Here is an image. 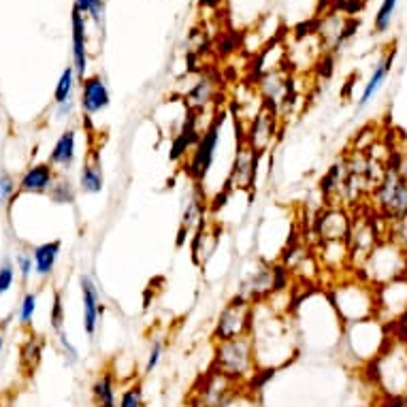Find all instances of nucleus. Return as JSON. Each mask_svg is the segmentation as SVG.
Listing matches in <instances>:
<instances>
[{
	"label": "nucleus",
	"instance_id": "nucleus-1",
	"mask_svg": "<svg viewBox=\"0 0 407 407\" xmlns=\"http://www.w3.org/2000/svg\"><path fill=\"white\" fill-rule=\"evenodd\" d=\"M252 344L258 373H273L280 367L292 363L299 354L301 337L296 327L284 313L273 311L267 301L254 303L252 320Z\"/></svg>",
	"mask_w": 407,
	"mask_h": 407
},
{
	"label": "nucleus",
	"instance_id": "nucleus-2",
	"mask_svg": "<svg viewBox=\"0 0 407 407\" xmlns=\"http://www.w3.org/2000/svg\"><path fill=\"white\" fill-rule=\"evenodd\" d=\"M327 294L344 327L369 318H377V288H373L358 275L335 282L327 290Z\"/></svg>",
	"mask_w": 407,
	"mask_h": 407
},
{
	"label": "nucleus",
	"instance_id": "nucleus-3",
	"mask_svg": "<svg viewBox=\"0 0 407 407\" xmlns=\"http://www.w3.org/2000/svg\"><path fill=\"white\" fill-rule=\"evenodd\" d=\"M384 399H407V342L394 331L384 352L367 367Z\"/></svg>",
	"mask_w": 407,
	"mask_h": 407
},
{
	"label": "nucleus",
	"instance_id": "nucleus-4",
	"mask_svg": "<svg viewBox=\"0 0 407 407\" xmlns=\"http://www.w3.org/2000/svg\"><path fill=\"white\" fill-rule=\"evenodd\" d=\"M356 275L373 288L403 280L407 277V250L392 237H386L356 269Z\"/></svg>",
	"mask_w": 407,
	"mask_h": 407
},
{
	"label": "nucleus",
	"instance_id": "nucleus-5",
	"mask_svg": "<svg viewBox=\"0 0 407 407\" xmlns=\"http://www.w3.org/2000/svg\"><path fill=\"white\" fill-rule=\"evenodd\" d=\"M392 335H394V329L388 327L386 322H382L380 318H369L363 322L346 324L342 339L348 350V356L369 367L384 352Z\"/></svg>",
	"mask_w": 407,
	"mask_h": 407
},
{
	"label": "nucleus",
	"instance_id": "nucleus-6",
	"mask_svg": "<svg viewBox=\"0 0 407 407\" xmlns=\"http://www.w3.org/2000/svg\"><path fill=\"white\" fill-rule=\"evenodd\" d=\"M213 371L226 375L228 380L237 382L239 386L254 384V377L258 375V367H256L252 337L246 335V337H239L232 342L215 344Z\"/></svg>",
	"mask_w": 407,
	"mask_h": 407
},
{
	"label": "nucleus",
	"instance_id": "nucleus-7",
	"mask_svg": "<svg viewBox=\"0 0 407 407\" xmlns=\"http://www.w3.org/2000/svg\"><path fill=\"white\" fill-rule=\"evenodd\" d=\"M375 201L377 215L386 220V224L401 222L407 218V182L399 173L396 165H388L384 177L371 192Z\"/></svg>",
	"mask_w": 407,
	"mask_h": 407
},
{
	"label": "nucleus",
	"instance_id": "nucleus-8",
	"mask_svg": "<svg viewBox=\"0 0 407 407\" xmlns=\"http://www.w3.org/2000/svg\"><path fill=\"white\" fill-rule=\"evenodd\" d=\"M252 320H254V303L246 296H232L215 318L211 339L215 344L232 342L239 337H246L252 333Z\"/></svg>",
	"mask_w": 407,
	"mask_h": 407
},
{
	"label": "nucleus",
	"instance_id": "nucleus-9",
	"mask_svg": "<svg viewBox=\"0 0 407 407\" xmlns=\"http://www.w3.org/2000/svg\"><path fill=\"white\" fill-rule=\"evenodd\" d=\"M258 165L261 156L243 141V137L237 141L234 156L228 167V175L224 182L222 192H254L256 188V177H258Z\"/></svg>",
	"mask_w": 407,
	"mask_h": 407
},
{
	"label": "nucleus",
	"instance_id": "nucleus-10",
	"mask_svg": "<svg viewBox=\"0 0 407 407\" xmlns=\"http://www.w3.org/2000/svg\"><path fill=\"white\" fill-rule=\"evenodd\" d=\"M224 115L220 118H213L209 122V126L203 130V134L199 137L194 149H192V156H190V162H188V175L194 180V182H205L213 162H215V154H218V145L222 141V124H224Z\"/></svg>",
	"mask_w": 407,
	"mask_h": 407
},
{
	"label": "nucleus",
	"instance_id": "nucleus-11",
	"mask_svg": "<svg viewBox=\"0 0 407 407\" xmlns=\"http://www.w3.org/2000/svg\"><path fill=\"white\" fill-rule=\"evenodd\" d=\"M277 137H280V113L269 107H261V111H256V115L250 120L246 132H243V141H246L261 158L267 151H271Z\"/></svg>",
	"mask_w": 407,
	"mask_h": 407
},
{
	"label": "nucleus",
	"instance_id": "nucleus-12",
	"mask_svg": "<svg viewBox=\"0 0 407 407\" xmlns=\"http://www.w3.org/2000/svg\"><path fill=\"white\" fill-rule=\"evenodd\" d=\"M407 315V277L377 288V318L388 327H399Z\"/></svg>",
	"mask_w": 407,
	"mask_h": 407
},
{
	"label": "nucleus",
	"instance_id": "nucleus-13",
	"mask_svg": "<svg viewBox=\"0 0 407 407\" xmlns=\"http://www.w3.org/2000/svg\"><path fill=\"white\" fill-rule=\"evenodd\" d=\"M352 222L354 220L346 207H327L315 215V222H313L315 237L320 243H329V241L348 243L352 232Z\"/></svg>",
	"mask_w": 407,
	"mask_h": 407
},
{
	"label": "nucleus",
	"instance_id": "nucleus-14",
	"mask_svg": "<svg viewBox=\"0 0 407 407\" xmlns=\"http://www.w3.org/2000/svg\"><path fill=\"white\" fill-rule=\"evenodd\" d=\"M220 222L213 218H205V222L192 232L190 237V256L196 267H205L207 261L215 254V248L220 243Z\"/></svg>",
	"mask_w": 407,
	"mask_h": 407
},
{
	"label": "nucleus",
	"instance_id": "nucleus-15",
	"mask_svg": "<svg viewBox=\"0 0 407 407\" xmlns=\"http://www.w3.org/2000/svg\"><path fill=\"white\" fill-rule=\"evenodd\" d=\"M79 286H81V305H84V331L90 339H94L101 327L103 309H105L101 290L90 275H81Z\"/></svg>",
	"mask_w": 407,
	"mask_h": 407
},
{
	"label": "nucleus",
	"instance_id": "nucleus-16",
	"mask_svg": "<svg viewBox=\"0 0 407 407\" xmlns=\"http://www.w3.org/2000/svg\"><path fill=\"white\" fill-rule=\"evenodd\" d=\"M109 103H111V94H109V88L101 75H92V77H86L84 81H81L79 105L88 118L105 111L109 107Z\"/></svg>",
	"mask_w": 407,
	"mask_h": 407
},
{
	"label": "nucleus",
	"instance_id": "nucleus-17",
	"mask_svg": "<svg viewBox=\"0 0 407 407\" xmlns=\"http://www.w3.org/2000/svg\"><path fill=\"white\" fill-rule=\"evenodd\" d=\"M70 24H73V68L77 79L84 81L88 70V39H86V18L77 7H73Z\"/></svg>",
	"mask_w": 407,
	"mask_h": 407
},
{
	"label": "nucleus",
	"instance_id": "nucleus-18",
	"mask_svg": "<svg viewBox=\"0 0 407 407\" xmlns=\"http://www.w3.org/2000/svg\"><path fill=\"white\" fill-rule=\"evenodd\" d=\"M56 182V171L49 162H39L32 165L18 184V196L20 194H45L51 190Z\"/></svg>",
	"mask_w": 407,
	"mask_h": 407
},
{
	"label": "nucleus",
	"instance_id": "nucleus-19",
	"mask_svg": "<svg viewBox=\"0 0 407 407\" xmlns=\"http://www.w3.org/2000/svg\"><path fill=\"white\" fill-rule=\"evenodd\" d=\"M105 188L103 160L96 149H92L79 171V190L84 194H101Z\"/></svg>",
	"mask_w": 407,
	"mask_h": 407
},
{
	"label": "nucleus",
	"instance_id": "nucleus-20",
	"mask_svg": "<svg viewBox=\"0 0 407 407\" xmlns=\"http://www.w3.org/2000/svg\"><path fill=\"white\" fill-rule=\"evenodd\" d=\"M207 207H209V205H207L205 196H201V194H194V196L186 203L184 213H182V222H180V239H177L180 246H182L186 239H190L192 232L205 222V218H207Z\"/></svg>",
	"mask_w": 407,
	"mask_h": 407
},
{
	"label": "nucleus",
	"instance_id": "nucleus-21",
	"mask_svg": "<svg viewBox=\"0 0 407 407\" xmlns=\"http://www.w3.org/2000/svg\"><path fill=\"white\" fill-rule=\"evenodd\" d=\"M75 156H77V132L75 128H68L58 137L47 162L51 167H58L60 171H68L75 165Z\"/></svg>",
	"mask_w": 407,
	"mask_h": 407
},
{
	"label": "nucleus",
	"instance_id": "nucleus-22",
	"mask_svg": "<svg viewBox=\"0 0 407 407\" xmlns=\"http://www.w3.org/2000/svg\"><path fill=\"white\" fill-rule=\"evenodd\" d=\"M320 265L329 271L350 269V250L346 241L320 243Z\"/></svg>",
	"mask_w": 407,
	"mask_h": 407
},
{
	"label": "nucleus",
	"instance_id": "nucleus-23",
	"mask_svg": "<svg viewBox=\"0 0 407 407\" xmlns=\"http://www.w3.org/2000/svg\"><path fill=\"white\" fill-rule=\"evenodd\" d=\"M392 58H394V49H392L390 54H386V56H384V60H380V62L375 64V68H373V73H371L369 81H367L365 88H363V92H361V99H358V109H365V107L373 101V96L380 92L382 84H384L386 77H388V73H390Z\"/></svg>",
	"mask_w": 407,
	"mask_h": 407
},
{
	"label": "nucleus",
	"instance_id": "nucleus-24",
	"mask_svg": "<svg viewBox=\"0 0 407 407\" xmlns=\"http://www.w3.org/2000/svg\"><path fill=\"white\" fill-rule=\"evenodd\" d=\"M60 248H62V241L56 239V241H47V243H41L32 250V258H35V273L39 277H49L56 263H58V256H60Z\"/></svg>",
	"mask_w": 407,
	"mask_h": 407
},
{
	"label": "nucleus",
	"instance_id": "nucleus-25",
	"mask_svg": "<svg viewBox=\"0 0 407 407\" xmlns=\"http://www.w3.org/2000/svg\"><path fill=\"white\" fill-rule=\"evenodd\" d=\"M118 380L111 371H103L92 384L94 407H118Z\"/></svg>",
	"mask_w": 407,
	"mask_h": 407
},
{
	"label": "nucleus",
	"instance_id": "nucleus-26",
	"mask_svg": "<svg viewBox=\"0 0 407 407\" xmlns=\"http://www.w3.org/2000/svg\"><path fill=\"white\" fill-rule=\"evenodd\" d=\"M213 94H215L213 84H211L207 77H203V79L196 81V84L192 86V90L186 94V105H188L190 109H203L207 103H211Z\"/></svg>",
	"mask_w": 407,
	"mask_h": 407
},
{
	"label": "nucleus",
	"instance_id": "nucleus-27",
	"mask_svg": "<svg viewBox=\"0 0 407 407\" xmlns=\"http://www.w3.org/2000/svg\"><path fill=\"white\" fill-rule=\"evenodd\" d=\"M75 79H77V75H75V68H73V64H70V66H66V68L62 70L60 81H58V86H56V92H54L56 105H62V103H66V101L73 99Z\"/></svg>",
	"mask_w": 407,
	"mask_h": 407
},
{
	"label": "nucleus",
	"instance_id": "nucleus-28",
	"mask_svg": "<svg viewBox=\"0 0 407 407\" xmlns=\"http://www.w3.org/2000/svg\"><path fill=\"white\" fill-rule=\"evenodd\" d=\"M49 196L58 205H70V203H75V188H73V184L68 180L56 177V182H54V186L49 190Z\"/></svg>",
	"mask_w": 407,
	"mask_h": 407
},
{
	"label": "nucleus",
	"instance_id": "nucleus-29",
	"mask_svg": "<svg viewBox=\"0 0 407 407\" xmlns=\"http://www.w3.org/2000/svg\"><path fill=\"white\" fill-rule=\"evenodd\" d=\"M396 3L399 0H382V5L377 9V15L373 20V28L375 32H386L390 28V22H392V15H394V9H396Z\"/></svg>",
	"mask_w": 407,
	"mask_h": 407
},
{
	"label": "nucleus",
	"instance_id": "nucleus-30",
	"mask_svg": "<svg viewBox=\"0 0 407 407\" xmlns=\"http://www.w3.org/2000/svg\"><path fill=\"white\" fill-rule=\"evenodd\" d=\"M162 354H165V342L160 337H154L149 342V350H147V356H145V365H143V373L149 375L151 371H156V367L160 365L162 361Z\"/></svg>",
	"mask_w": 407,
	"mask_h": 407
},
{
	"label": "nucleus",
	"instance_id": "nucleus-31",
	"mask_svg": "<svg viewBox=\"0 0 407 407\" xmlns=\"http://www.w3.org/2000/svg\"><path fill=\"white\" fill-rule=\"evenodd\" d=\"M118 407H143V388L139 384H130L120 392Z\"/></svg>",
	"mask_w": 407,
	"mask_h": 407
},
{
	"label": "nucleus",
	"instance_id": "nucleus-32",
	"mask_svg": "<svg viewBox=\"0 0 407 407\" xmlns=\"http://www.w3.org/2000/svg\"><path fill=\"white\" fill-rule=\"evenodd\" d=\"M35 311H37V292H26L22 299L20 311H18V320L24 324V327H28L35 318Z\"/></svg>",
	"mask_w": 407,
	"mask_h": 407
},
{
	"label": "nucleus",
	"instance_id": "nucleus-33",
	"mask_svg": "<svg viewBox=\"0 0 407 407\" xmlns=\"http://www.w3.org/2000/svg\"><path fill=\"white\" fill-rule=\"evenodd\" d=\"M75 7L84 15H92L96 24L103 18V0H75Z\"/></svg>",
	"mask_w": 407,
	"mask_h": 407
},
{
	"label": "nucleus",
	"instance_id": "nucleus-34",
	"mask_svg": "<svg viewBox=\"0 0 407 407\" xmlns=\"http://www.w3.org/2000/svg\"><path fill=\"white\" fill-rule=\"evenodd\" d=\"M58 346H60V352H62V356H64V363H66L68 367H73V365L79 363V352H77V348L68 342V337H66L64 331L58 333Z\"/></svg>",
	"mask_w": 407,
	"mask_h": 407
},
{
	"label": "nucleus",
	"instance_id": "nucleus-35",
	"mask_svg": "<svg viewBox=\"0 0 407 407\" xmlns=\"http://www.w3.org/2000/svg\"><path fill=\"white\" fill-rule=\"evenodd\" d=\"M18 199V190H15V180L9 173H0V205H5L7 201Z\"/></svg>",
	"mask_w": 407,
	"mask_h": 407
},
{
	"label": "nucleus",
	"instance_id": "nucleus-36",
	"mask_svg": "<svg viewBox=\"0 0 407 407\" xmlns=\"http://www.w3.org/2000/svg\"><path fill=\"white\" fill-rule=\"evenodd\" d=\"M49 322H51V327H54L56 335L64 331V329H62V324H64V305H62V296H60V292H56V294H54V305H51V315H49Z\"/></svg>",
	"mask_w": 407,
	"mask_h": 407
},
{
	"label": "nucleus",
	"instance_id": "nucleus-37",
	"mask_svg": "<svg viewBox=\"0 0 407 407\" xmlns=\"http://www.w3.org/2000/svg\"><path fill=\"white\" fill-rule=\"evenodd\" d=\"M13 280H15V267L11 261H5L0 265V296L9 292V288L13 286Z\"/></svg>",
	"mask_w": 407,
	"mask_h": 407
},
{
	"label": "nucleus",
	"instance_id": "nucleus-38",
	"mask_svg": "<svg viewBox=\"0 0 407 407\" xmlns=\"http://www.w3.org/2000/svg\"><path fill=\"white\" fill-rule=\"evenodd\" d=\"M15 263H18V271H20L22 280L28 282L30 275H32V271H35V258H32V254H20Z\"/></svg>",
	"mask_w": 407,
	"mask_h": 407
},
{
	"label": "nucleus",
	"instance_id": "nucleus-39",
	"mask_svg": "<svg viewBox=\"0 0 407 407\" xmlns=\"http://www.w3.org/2000/svg\"><path fill=\"white\" fill-rule=\"evenodd\" d=\"M73 111H75V101H73V99L66 101V103H62V105H56V118H58V120L70 118Z\"/></svg>",
	"mask_w": 407,
	"mask_h": 407
},
{
	"label": "nucleus",
	"instance_id": "nucleus-40",
	"mask_svg": "<svg viewBox=\"0 0 407 407\" xmlns=\"http://www.w3.org/2000/svg\"><path fill=\"white\" fill-rule=\"evenodd\" d=\"M392 165H396L399 173H401L403 180L407 182V147H405V151H399V158L392 162Z\"/></svg>",
	"mask_w": 407,
	"mask_h": 407
},
{
	"label": "nucleus",
	"instance_id": "nucleus-41",
	"mask_svg": "<svg viewBox=\"0 0 407 407\" xmlns=\"http://www.w3.org/2000/svg\"><path fill=\"white\" fill-rule=\"evenodd\" d=\"M382 407H407V399H384Z\"/></svg>",
	"mask_w": 407,
	"mask_h": 407
},
{
	"label": "nucleus",
	"instance_id": "nucleus-42",
	"mask_svg": "<svg viewBox=\"0 0 407 407\" xmlns=\"http://www.w3.org/2000/svg\"><path fill=\"white\" fill-rule=\"evenodd\" d=\"M3 346H5V337H3V333H0V354H3Z\"/></svg>",
	"mask_w": 407,
	"mask_h": 407
},
{
	"label": "nucleus",
	"instance_id": "nucleus-43",
	"mask_svg": "<svg viewBox=\"0 0 407 407\" xmlns=\"http://www.w3.org/2000/svg\"><path fill=\"white\" fill-rule=\"evenodd\" d=\"M401 324H407V315H405V320H403V322H401ZM401 324H399V327H401Z\"/></svg>",
	"mask_w": 407,
	"mask_h": 407
}]
</instances>
